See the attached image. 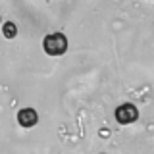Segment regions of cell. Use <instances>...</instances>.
Wrapping results in <instances>:
<instances>
[{"label": "cell", "mask_w": 154, "mask_h": 154, "mask_svg": "<svg viewBox=\"0 0 154 154\" xmlns=\"http://www.w3.org/2000/svg\"><path fill=\"white\" fill-rule=\"evenodd\" d=\"M42 48L48 56H62L67 50V38L62 33H50L42 41Z\"/></svg>", "instance_id": "1"}, {"label": "cell", "mask_w": 154, "mask_h": 154, "mask_svg": "<svg viewBox=\"0 0 154 154\" xmlns=\"http://www.w3.org/2000/svg\"><path fill=\"white\" fill-rule=\"evenodd\" d=\"M116 119H118V123H122V125H127V123H133L135 119L139 118V110L135 108L133 104H122V106H118L116 108Z\"/></svg>", "instance_id": "2"}, {"label": "cell", "mask_w": 154, "mask_h": 154, "mask_svg": "<svg viewBox=\"0 0 154 154\" xmlns=\"http://www.w3.org/2000/svg\"><path fill=\"white\" fill-rule=\"evenodd\" d=\"M2 31H4V37H6V38H12V37H16L17 27L14 25L12 21H6V23H4V27H2Z\"/></svg>", "instance_id": "4"}, {"label": "cell", "mask_w": 154, "mask_h": 154, "mask_svg": "<svg viewBox=\"0 0 154 154\" xmlns=\"http://www.w3.org/2000/svg\"><path fill=\"white\" fill-rule=\"evenodd\" d=\"M37 122H38V116L33 108H23L17 112V123L21 127H33V125H37Z\"/></svg>", "instance_id": "3"}]
</instances>
